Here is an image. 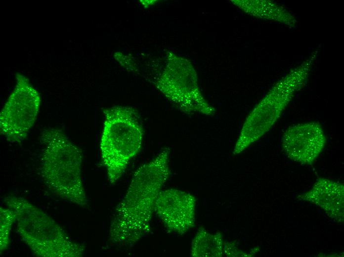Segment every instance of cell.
<instances>
[{
	"label": "cell",
	"mask_w": 344,
	"mask_h": 257,
	"mask_svg": "<svg viewBox=\"0 0 344 257\" xmlns=\"http://www.w3.org/2000/svg\"><path fill=\"white\" fill-rule=\"evenodd\" d=\"M326 138L317 122L298 124L285 131L282 143L287 156L301 164L312 165L323 151Z\"/></svg>",
	"instance_id": "obj_7"
},
{
	"label": "cell",
	"mask_w": 344,
	"mask_h": 257,
	"mask_svg": "<svg viewBox=\"0 0 344 257\" xmlns=\"http://www.w3.org/2000/svg\"><path fill=\"white\" fill-rule=\"evenodd\" d=\"M306 77L304 72H296L274 86L246 119L234 148V155L242 152L270 130Z\"/></svg>",
	"instance_id": "obj_5"
},
{
	"label": "cell",
	"mask_w": 344,
	"mask_h": 257,
	"mask_svg": "<svg viewBox=\"0 0 344 257\" xmlns=\"http://www.w3.org/2000/svg\"><path fill=\"white\" fill-rule=\"evenodd\" d=\"M0 255L9 245L10 233L13 223L16 221L14 212L9 208H0Z\"/></svg>",
	"instance_id": "obj_11"
},
{
	"label": "cell",
	"mask_w": 344,
	"mask_h": 257,
	"mask_svg": "<svg viewBox=\"0 0 344 257\" xmlns=\"http://www.w3.org/2000/svg\"><path fill=\"white\" fill-rule=\"evenodd\" d=\"M195 201L192 195L185 191L161 190L154 212L169 231L182 235L194 225Z\"/></svg>",
	"instance_id": "obj_8"
},
{
	"label": "cell",
	"mask_w": 344,
	"mask_h": 257,
	"mask_svg": "<svg viewBox=\"0 0 344 257\" xmlns=\"http://www.w3.org/2000/svg\"><path fill=\"white\" fill-rule=\"evenodd\" d=\"M159 88L181 109L187 113L210 115L214 109L204 99L193 74H167L158 84Z\"/></svg>",
	"instance_id": "obj_9"
},
{
	"label": "cell",
	"mask_w": 344,
	"mask_h": 257,
	"mask_svg": "<svg viewBox=\"0 0 344 257\" xmlns=\"http://www.w3.org/2000/svg\"><path fill=\"white\" fill-rule=\"evenodd\" d=\"M104 113L100 150L108 180L114 185L140 151L144 130L138 116L129 108L113 107Z\"/></svg>",
	"instance_id": "obj_4"
},
{
	"label": "cell",
	"mask_w": 344,
	"mask_h": 257,
	"mask_svg": "<svg viewBox=\"0 0 344 257\" xmlns=\"http://www.w3.org/2000/svg\"><path fill=\"white\" fill-rule=\"evenodd\" d=\"M344 185L324 178H319L311 189L298 198L315 204L338 222L344 220Z\"/></svg>",
	"instance_id": "obj_10"
},
{
	"label": "cell",
	"mask_w": 344,
	"mask_h": 257,
	"mask_svg": "<svg viewBox=\"0 0 344 257\" xmlns=\"http://www.w3.org/2000/svg\"><path fill=\"white\" fill-rule=\"evenodd\" d=\"M169 156L170 149L164 148L134 172L110 223L113 245L132 246L150 231L156 199L170 175Z\"/></svg>",
	"instance_id": "obj_1"
},
{
	"label": "cell",
	"mask_w": 344,
	"mask_h": 257,
	"mask_svg": "<svg viewBox=\"0 0 344 257\" xmlns=\"http://www.w3.org/2000/svg\"><path fill=\"white\" fill-rule=\"evenodd\" d=\"M41 97L29 80L19 74L15 87L0 113V133L7 141L20 144L33 127Z\"/></svg>",
	"instance_id": "obj_6"
},
{
	"label": "cell",
	"mask_w": 344,
	"mask_h": 257,
	"mask_svg": "<svg viewBox=\"0 0 344 257\" xmlns=\"http://www.w3.org/2000/svg\"><path fill=\"white\" fill-rule=\"evenodd\" d=\"M3 201L14 212L17 232L35 256L80 257L84 255V245L73 241L53 218L25 198L10 195Z\"/></svg>",
	"instance_id": "obj_3"
},
{
	"label": "cell",
	"mask_w": 344,
	"mask_h": 257,
	"mask_svg": "<svg viewBox=\"0 0 344 257\" xmlns=\"http://www.w3.org/2000/svg\"><path fill=\"white\" fill-rule=\"evenodd\" d=\"M43 145L40 173L56 196L83 208L88 201L83 182V153L60 129L48 128L41 133Z\"/></svg>",
	"instance_id": "obj_2"
}]
</instances>
